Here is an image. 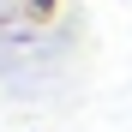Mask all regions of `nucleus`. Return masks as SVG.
Returning <instances> with one entry per match:
<instances>
[{
  "label": "nucleus",
  "instance_id": "obj_1",
  "mask_svg": "<svg viewBox=\"0 0 132 132\" xmlns=\"http://www.w3.org/2000/svg\"><path fill=\"white\" fill-rule=\"evenodd\" d=\"M54 6H60V0H30V12H36V18H54Z\"/></svg>",
  "mask_w": 132,
  "mask_h": 132
}]
</instances>
